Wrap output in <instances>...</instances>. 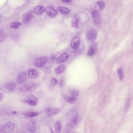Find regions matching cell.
Segmentation results:
<instances>
[{
	"instance_id": "28",
	"label": "cell",
	"mask_w": 133,
	"mask_h": 133,
	"mask_svg": "<svg viewBox=\"0 0 133 133\" xmlns=\"http://www.w3.org/2000/svg\"><path fill=\"white\" fill-rule=\"evenodd\" d=\"M117 72L119 79L121 81H122L124 79V74L123 73V70L122 69V68H120L118 69L117 70Z\"/></svg>"
},
{
	"instance_id": "27",
	"label": "cell",
	"mask_w": 133,
	"mask_h": 133,
	"mask_svg": "<svg viewBox=\"0 0 133 133\" xmlns=\"http://www.w3.org/2000/svg\"><path fill=\"white\" fill-rule=\"evenodd\" d=\"M6 115L12 116H17L19 115V113L15 110H10L6 112Z\"/></svg>"
},
{
	"instance_id": "23",
	"label": "cell",
	"mask_w": 133,
	"mask_h": 133,
	"mask_svg": "<svg viewBox=\"0 0 133 133\" xmlns=\"http://www.w3.org/2000/svg\"><path fill=\"white\" fill-rule=\"evenodd\" d=\"M60 111H61L58 108L52 109L51 110H50V112H49L48 113H46V115L48 116H52L57 114H59V112H60Z\"/></svg>"
},
{
	"instance_id": "21",
	"label": "cell",
	"mask_w": 133,
	"mask_h": 133,
	"mask_svg": "<svg viewBox=\"0 0 133 133\" xmlns=\"http://www.w3.org/2000/svg\"><path fill=\"white\" fill-rule=\"evenodd\" d=\"M66 69V66L64 64H60L55 68V73L56 74H60L63 73Z\"/></svg>"
},
{
	"instance_id": "19",
	"label": "cell",
	"mask_w": 133,
	"mask_h": 133,
	"mask_svg": "<svg viewBox=\"0 0 133 133\" xmlns=\"http://www.w3.org/2000/svg\"><path fill=\"white\" fill-rule=\"evenodd\" d=\"M80 19L76 16L73 17L71 22V27L75 28H78L79 27Z\"/></svg>"
},
{
	"instance_id": "24",
	"label": "cell",
	"mask_w": 133,
	"mask_h": 133,
	"mask_svg": "<svg viewBox=\"0 0 133 133\" xmlns=\"http://www.w3.org/2000/svg\"><path fill=\"white\" fill-rule=\"evenodd\" d=\"M5 30L4 28H2L1 30V34H0V40L1 42L4 41L7 38V35L6 33Z\"/></svg>"
},
{
	"instance_id": "12",
	"label": "cell",
	"mask_w": 133,
	"mask_h": 133,
	"mask_svg": "<svg viewBox=\"0 0 133 133\" xmlns=\"http://www.w3.org/2000/svg\"><path fill=\"white\" fill-rule=\"evenodd\" d=\"M27 129L30 132H33L36 128V123L34 120H31L28 122L26 126Z\"/></svg>"
},
{
	"instance_id": "32",
	"label": "cell",
	"mask_w": 133,
	"mask_h": 133,
	"mask_svg": "<svg viewBox=\"0 0 133 133\" xmlns=\"http://www.w3.org/2000/svg\"><path fill=\"white\" fill-rule=\"evenodd\" d=\"M129 106H130V100H128L127 101L126 105V107H125V112H127L128 109L129 108Z\"/></svg>"
},
{
	"instance_id": "1",
	"label": "cell",
	"mask_w": 133,
	"mask_h": 133,
	"mask_svg": "<svg viewBox=\"0 0 133 133\" xmlns=\"http://www.w3.org/2000/svg\"><path fill=\"white\" fill-rule=\"evenodd\" d=\"M66 119L69 127H74L77 124L79 119L77 107H73L68 111L66 116Z\"/></svg>"
},
{
	"instance_id": "34",
	"label": "cell",
	"mask_w": 133,
	"mask_h": 133,
	"mask_svg": "<svg viewBox=\"0 0 133 133\" xmlns=\"http://www.w3.org/2000/svg\"><path fill=\"white\" fill-rule=\"evenodd\" d=\"M62 1L65 3H70L72 1V0H62Z\"/></svg>"
},
{
	"instance_id": "31",
	"label": "cell",
	"mask_w": 133,
	"mask_h": 133,
	"mask_svg": "<svg viewBox=\"0 0 133 133\" xmlns=\"http://www.w3.org/2000/svg\"><path fill=\"white\" fill-rule=\"evenodd\" d=\"M51 80V84L52 86H54L57 84V81L54 78H52Z\"/></svg>"
},
{
	"instance_id": "10",
	"label": "cell",
	"mask_w": 133,
	"mask_h": 133,
	"mask_svg": "<svg viewBox=\"0 0 133 133\" xmlns=\"http://www.w3.org/2000/svg\"><path fill=\"white\" fill-rule=\"evenodd\" d=\"M97 33L96 30L92 29L88 32L87 34V38L90 41H94L96 39Z\"/></svg>"
},
{
	"instance_id": "14",
	"label": "cell",
	"mask_w": 133,
	"mask_h": 133,
	"mask_svg": "<svg viewBox=\"0 0 133 133\" xmlns=\"http://www.w3.org/2000/svg\"><path fill=\"white\" fill-rule=\"evenodd\" d=\"M69 57V55L68 53H64L57 58L56 61L58 63H62L66 61Z\"/></svg>"
},
{
	"instance_id": "11",
	"label": "cell",
	"mask_w": 133,
	"mask_h": 133,
	"mask_svg": "<svg viewBox=\"0 0 133 133\" xmlns=\"http://www.w3.org/2000/svg\"><path fill=\"white\" fill-rule=\"evenodd\" d=\"M26 72H21L18 74L17 77V82L19 84L22 83L26 81Z\"/></svg>"
},
{
	"instance_id": "36",
	"label": "cell",
	"mask_w": 133,
	"mask_h": 133,
	"mask_svg": "<svg viewBox=\"0 0 133 133\" xmlns=\"http://www.w3.org/2000/svg\"><path fill=\"white\" fill-rule=\"evenodd\" d=\"M132 44H133V42L132 43Z\"/></svg>"
},
{
	"instance_id": "9",
	"label": "cell",
	"mask_w": 133,
	"mask_h": 133,
	"mask_svg": "<svg viewBox=\"0 0 133 133\" xmlns=\"http://www.w3.org/2000/svg\"><path fill=\"white\" fill-rule=\"evenodd\" d=\"M43 114L42 111H27L23 112V115L25 116L28 117H35L38 116L40 115Z\"/></svg>"
},
{
	"instance_id": "5",
	"label": "cell",
	"mask_w": 133,
	"mask_h": 133,
	"mask_svg": "<svg viewBox=\"0 0 133 133\" xmlns=\"http://www.w3.org/2000/svg\"><path fill=\"white\" fill-rule=\"evenodd\" d=\"M47 61V59L45 56H41L36 58L34 61V65L36 67L44 66Z\"/></svg>"
},
{
	"instance_id": "17",
	"label": "cell",
	"mask_w": 133,
	"mask_h": 133,
	"mask_svg": "<svg viewBox=\"0 0 133 133\" xmlns=\"http://www.w3.org/2000/svg\"><path fill=\"white\" fill-rule=\"evenodd\" d=\"M97 50V48L96 45H91L90 46L88 50V52H87V55L89 56H93L96 53Z\"/></svg>"
},
{
	"instance_id": "15",
	"label": "cell",
	"mask_w": 133,
	"mask_h": 133,
	"mask_svg": "<svg viewBox=\"0 0 133 133\" xmlns=\"http://www.w3.org/2000/svg\"><path fill=\"white\" fill-rule=\"evenodd\" d=\"M92 17H93L94 22L95 24L96 25H99L101 23L100 18V14L98 12L95 11L92 13Z\"/></svg>"
},
{
	"instance_id": "26",
	"label": "cell",
	"mask_w": 133,
	"mask_h": 133,
	"mask_svg": "<svg viewBox=\"0 0 133 133\" xmlns=\"http://www.w3.org/2000/svg\"><path fill=\"white\" fill-rule=\"evenodd\" d=\"M22 25V24L19 22H18V21H16V22H13L11 24L10 27L12 29H17L21 26Z\"/></svg>"
},
{
	"instance_id": "25",
	"label": "cell",
	"mask_w": 133,
	"mask_h": 133,
	"mask_svg": "<svg viewBox=\"0 0 133 133\" xmlns=\"http://www.w3.org/2000/svg\"><path fill=\"white\" fill-rule=\"evenodd\" d=\"M55 130L57 133H60L61 132V122L59 120H57L55 126Z\"/></svg>"
},
{
	"instance_id": "16",
	"label": "cell",
	"mask_w": 133,
	"mask_h": 133,
	"mask_svg": "<svg viewBox=\"0 0 133 133\" xmlns=\"http://www.w3.org/2000/svg\"><path fill=\"white\" fill-rule=\"evenodd\" d=\"M62 97L66 101L70 103V104H73L75 103L77 98L74 97L72 96H68L66 94H63L62 95Z\"/></svg>"
},
{
	"instance_id": "22",
	"label": "cell",
	"mask_w": 133,
	"mask_h": 133,
	"mask_svg": "<svg viewBox=\"0 0 133 133\" xmlns=\"http://www.w3.org/2000/svg\"><path fill=\"white\" fill-rule=\"evenodd\" d=\"M57 11L58 12L63 14L64 15H66L70 13L69 9L66 8L65 7H59L57 9Z\"/></svg>"
},
{
	"instance_id": "6",
	"label": "cell",
	"mask_w": 133,
	"mask_h": 133,
	"mask_svg": "<svg viewBox=\"0 0 133 133\" xmlns=\"http://www.w3.org/2000/svg\"><path fill=\"white\" fill-rule=\"evenodd\" d=\"M81 44V39L78 36L74 37L70 42V45L73 49H77L79 48Z\"/></svg>"
},
{
	"instance_id": "2",
	"label": "cell",
	"mask_w": 133,
	"mask_h": 133,
	"mask_svg": "<svg viewBox=\"0 0 133 133\" xmlns=\"http://www.w3.org/2000/svg\"><path fill=\"white\" fill-rule=\"evenodd\" d=\"M38 102V98L31 94H29L26 96V98H24L22 100L24 103H27L31 106H36Z\"/></svg>"
},
{
	"instance_id": "18",
	"label": "cell",
	"mask_w": 133,
	"mask_h": 133,
	"mask_svg": "<svg viewBox=\"0 0 133 133\" xmlns=\"http://www.w3.org/2000/svg\"><path fill=\"white\" fill-rule=\"evenodd\" d=\"M45 11V8L42 6H36L34 9V12L36 15H41L44 13Z\"/></svg>"
},
{
	"instance_id": "20",
	"label": "cell",
	"mask_w": 133,
	"mask_h": 133,
	"mask_svg": "<svg viewBox=\"0 0 133 133\" xmlns=\"http://www.w3.org/2000/svg\"><path fill=\"white\" fill-rule=\"evenodd\" d=\"M5 87L8 90L13 91L16 88V84L13 82H8L5 84Z\"/></svg>"
},
{
	"instance_id": "7",
	"label": "cell",
	"mask_w": 133,
	"mask_h": 133,
	"mask_svg": "<svg viewBox=\"0 0 133 133\" xmlns=\"http://www.w3.org/2000/svg\"><path fill=\"white\" fill-rule=\"evenodd\" d=\"M46 11L47 15L50 18L56 17L57 15V11L52 6H48L46 8Z\"/></svg>"
},
{
	"instance_id": "3",
	"label": "cell",
	"mask_w": 133,
	"mask_h": 133,
	"mask_svg": "<svg viewBox=\"0 0 133 133\" xmlns=\"http://www.w3.org/2000/svg\"><path fill=\"white\" fill-rule=\"evenodd\" d=\"M36 85L34 82H30L25 84L20 88V91L23 93L31 92L34 90Z\"/></svg>"
},
{
	"instance_id": "13",
	"label": "cell",
	"mask_w": 133,
	"mask_h": 133,
	"mask_svg": "<svg viewBox=\"0 0 133 133\" xmlns=\"http://www.w3.org/2000/svg\"><path fill=\"white\" fill-rule=\"evenodd\" d=\"M38 75V71L34 68H31L28 72V77L30 79H34L37 78Z\"/></svg>"
},
{
	"instance_id": "8",
	"label": "cell",
	"mask_w": 133,
	"mask_h": 133,
	"mask_svg": "<svg viewBox=\"0 0 133 133\" xmlns=\"http://www.w3.org/2000/svg\"><path fill=\"white\" fill-rule=\"evenodd\" d=\"M33 17V12L30 11L27 12L22 16L23 22L25 24H27L30 22Z\"/></svg>"
},
{
	"instance_id": "35",
	"label": "cell",
	"mask_w": 133,
	"mask_h": 133,
	"mask_svg": "<svg viewBox=\"0 0 133 133\" xmlns=\"http://www.w3.org/2000/svg\"><path fill=\"white\" fill-rule=\"evenodd\" d=\"M3 94L1 92L0 93V97H1V98H0V100H1L2 98H3Z\"/></svg>"
},
{
	"instance_id": "4",
	"label": "cell",
	"mask_w": 133,
	"mask_h": 133,
	"mask_svg": "<svg viewBox=\"0 0 133 133\" xmlns=\"http://www.w3.org/2000/svg\"><path fill=\"white\" fill-rule=\"evenodd\" d=\"M15 127V124L11 122H8L3 125L1 128V131L2 133H11L14 130Z\"/></svg>"
},
{
	"instance_id": "29",
	"label": "cell",
	"mask_w": 133,
	"mask_h": 133,
	"mask_svg": "<svg viewBox=\"0 0 133 133\" xmlns=\"http://www.w3.org/2000/svg\"><path fill=\"white\" fill-rule=\"evenodd\" d=\"M70 95L73 96L74 97L77 98L79 95V91L75 89H72L70 91Z\"/></svg>"
},
{
	"instance_id": "30",
	"label": "cell",
	"mask_w": 133,
	"mask_h": 133,
	"mask_svg": "<svg viewBox=\"0 0 133 133\" xmlns=\"http://www.w3.org/2000/svg\"><path fill=\"white\" fill-rule=\"evenodd\" d=\"M97 5L101 10H103L105 7V3L103 1H100L97 2Z\"/></svg>"
},
{
	"instance_id": "33",
	"label": "cell",
	"mask_w": 133,
	"mask_h": 133,
	"mask_svg": "<svg viewBox=\"0 0 133 133\" xmlns=\"http://www.w3.org/2000/svg\"><path fill=\"white\" fill-rule=\"evenodd\" d=\"M51 108L50 107H47L45 108L44 109V112H45L46 113H48L49 112H50V110H51Z\"/></svg>"
}]
</instances>
